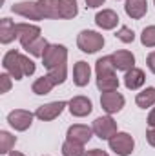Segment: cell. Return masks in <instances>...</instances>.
I'll return each mask as SVG.
<instances>
[{"mask_svg":"<svg viewBox=\"0 0 155 156\" xmlns=\"http://www.w3.org/2000/svg\"><path fill=\"white\" fill-rule=\"evenodd\" d=\"M89 78H91L89 64L84 62V60H78L77 64L73 66V83L77 87H86L89 83Z\"/></svg>","mask_w":155,"mask_h":156,"instance_id":"obj_15","label":"cell"},{"mask_svg":"<svg viewBox=\"0 0 155 156\" xmlns=\"http://www.w3.org/2000/svg\"><path fill=\"white\" fill-rule=\"evenodd\" d=\"M66 62H68V49H66V45H62V44H49L46 53H44V56H42L44 67L47 71H51V69L66 66Z\"/></svg>","mask_w":155,"mask_h":156,"instance_id":"obj_1","label":"cell"},{"mask_svg":"<svg viewBox=\"0 0 155 156\" xmlns=\"http://www.w3.org/2000/svg\"><path fill=\"white\" fill-rule=\"evenodd\" d=\"M78 13V4L77 0H59V15L64 20L75 18Z\"/></svg>","mask_w":155,"mask_h":156,"instance_id":"obj_21","label":"cell"},{"mask_svg":"<svg viewBox=\"0 0 155 156\" xmlns=\"http://www.w3.org/2000/svg\"><path fill=\"white\" fill-rule=\"evenodd\" d=\"M84 145L77 144V142H71V140H66L62 144V156H84Z\"/></svg>","mask_w":155,"mask_h":156,"instance_id":"obj_27","label":"cell"},{"mask_svg":"<svg viewBox=\"0 0 155 156\" xmlns=\"http://www.w3.org/2000/svg\"><path fill=\"white\" fill-rule=\"evenodd\" d=\"M22 69H24V75H26V76H31V75L37 71V64H35L29 56L22 55Z\"/></svg>","mask_w":155,"mask_h":156,"instance_id":"obj_31","label":"cell"},{"mask_svg":"<svg viewBox=\"0 0 155 156\" xmlns=\"http://www.w3.org/2000/svg\"><path fill=\"white\" fill-rule=\"evenodd\" d=\"M97 87L102 93H106V91H117L119 89V78H117V75L97 78Z\"/></svg>","mask_w":155,"mask_h":156,"instance_id":"obj_26","label":"cell"},{"mask_svg":"<svg viewBox=\"0 0 155 156\" xmlns=\"http://www.w3.org/2000/svg\"><path fill=\"white\" fill-rule=\"evenodd\" d=\"M39 9L44 18H60L59 15V0H37Z\"/></svg>","mask_w":155,"mask_h":156,"instance_id":"obj_22","label":"cell"},{"mask_svg":"<svg viewBox=\"0 0 155 156\" xmlns=\"http://www.w3.org/2000/svg\"><path fill=\"white\" fill-rule=\"evenodd\" d=\"M77 45L82 53H88V55H93L97 51H100L104 47V37L97 31H91V29H84L80 31L77 37Z\"/></svg>","mask_w":155,"mask_h":156,"instance_id":"obj_2","label":"cell"},{"mask_svg":"<svg viewBox=\"0 0 155 156\" xmlns=\"http://www.w3.org/2000/svg\"><path fill=\"white\" fill-rule=\"evenodd\" d=\"M47 76L55 82V85L64 83V82H66V78H68V66H62V67H57V69L47 71Z\"/></svg>","mask_w":155,"mask_h":156,"instance_id":"obj_28","label":"cell"},{"mask_svg":"<svg viewBox=\"0 0 155 156\" xmlns=\"http://www.w3.org/2000/svg\"><path fill=\"white\" fill-rule=\"evenodd\" d=\"M33 118L35 115L31 111H26V109H15L7 115V123L15 129V131H28L33 123Z\"/></svg>","mask_w":155,"mask_h":156,"instance_id":"obj_7","label":"cell"},{"mask_svg":"<svg viewBox=\"0 0 155 156\" xmlns=\"http://www.w3.org/2000/svg\"><path fill=\"white\" fill-rule=\"evenodd\" d=\"M135 104H137V107H141V109L153 107L155 105V87H146V89H142L141 93H137Z\"/></svg>","mask_w":155,"mask_h":156,"instance_id":"obj_20","label":"cell"},{"mask_svg":"<svg viewBox=\"0 0 155 156\" xmlns=\"http://www.w3.org/2000/svg\"><path fill=\"white\" fill-rule=\"evenodd\" d=\"M2 67L6 69V73H9L15 80H22L26 76L24 69H22V53H18L17 49H11L4 55L2 58Z\"/></svg>","mask_w":155,"mask_h":156,"instance_id":"obj_4","label":"cell"},{"mask_svg":"<svg viewBox=\"0 0 155 156\" xmlns=\"http://www.w3.org/2000/svg\"><path fill=\"white\" fill-rule=\"evenodd\" d=\"M84 156H110V154L106 151H102V149H89V151H86Z\"/></svg>","mask_w":155,"mask_h":156,"instance_id":"obj_36","label":"cell"},{"mask_svg":"<svg viewBox=\"0 0 155 156\" xmlns=\"http://www.w3.org/2000/svg\"><path fill=\"white\" fill-rule=\"evenodd\" d=\"M95 73H97V78L115 75V64H113L112 55L110 56H102V58H99L95 62Z\"/></svg>","mask_w":155,"mask_h":156,"instance_id":"obj_19","label":"cell"},{"mask_svg":"<svg viewBox=\"0 0 155 156\" xmlns=\"http://www.w3.org/2000/svg\"><path fill=\"white\" fill-rule=\"evenodd\" d=\"M17 144V136L7 131H0V154H9Z\"/></svg>","mask_w":155,"mask_h":156,"instance_id":"obj_25","label":"cell"},{"mask_svg":"<svg viewBox=\"0 0 155 156\" xmlns=\"http://www.w3.org/2000/svg\"><path fill=\"white\" fill-rule=\"evenodd\" d=\"M68 109H70L71 116L84 118L93 111V104H91V100L86 98V96H73V98L68 102Z\"/></svg>","mask_w":155,"mask_h":156,"instance_id":"obj_10","label":"cell"},{"mask_svg":"<svg viewBox=\"0 0 155 156\" xmlns=\"http://www.w3.org/2000/svg\"><path fill=\"white\" fill-rule=\"evenodd\" d=\"M66 107H68V102H62V100H59V102H49V104L40 105L39 109L35 111V116L39 118V120H42V122H51V120H55V118L60 116Z\"/></svg>","mask_w":155,"mask_h":156,"instance_id":"obj_8","label":"cell"},{"mask_svg":"<svg viewBox=\"0 0 155 156\" xmlns=\"http://www.w3.org/2000/svg\"><path fill=\"white\" fill-rule=\"evenodd\" d=\"M108 144H110V149H112L117 156H130L133 153V149H135V140H133V136L128 134V133H122V131H119L115 136H112V138L108 140Z\"/></svg>","mask_w":155,"mask_h":156,"instance_id":"obj_3","label":"cell"},{"mask_svg":"<svg viewBox=\"0 0 155 156\" xmlns=\"http://www.w3.org/2000/svg\"><path fill=\"white\" fill-rule=\"evenodd\" d=\"M93 136V129L84 125V123H75V125H70L68 127V133H66V140H71V142H77V144H88Z\"/></svg>","mask_w":155,"mask_h":156,"instance_id":"obj_11","label":"cell"},{"mask_svg":"<svg viewBox=\"0 0 155 156\" xmlns=\"http://www.w3.org/2000/svg\"><path fill=\"white\" fill-rule=\"evenodd\" d=\"M146 140H148V144L155 147V127H150L148 131H146Z\"/></svg>","mask_w":155,"mask_h":156,"instance_id":"obj_34","label":"cell"},{"mask_svg":"<svg viewBox=\"0 0 155 156\" xmlns=\"http://www.w3.org/2000/svg\"><path fill=\"white\" fill-rule=\"evenodd\" d=\"M144 82H146V75H144V71L139 69V67H133V69L126 71V75H124V85H126V89H130V91L141 89V87L144 85Z\"/></svg>","mask_w":155,"mask_h":156,"instance_id":"obj_16","label":"cell"},{"mask_svg":"<svg viewBox=\"0 0 155 156\" xmlns=\"http://www.w3.org/2000/svg\"><path fill=\"white\" fill-rule=\"evenodd\" d=\"M124 11L130 18L139 20L148 13V0H126L124 2Z\"/></svg>","mask_w":155,"mask_h":156,"instance_id":"obj_17","label":"cell"},{"mask_svg":"<svg viewBox=\"0 0 155 156\" xmlns=\"http://www.w3.org/2000/svg\"><path fill=\"white\" fill-rule=\"evenodd\" d=\"M95 24L104 29V31H110V29H115L119 26V15H117L113 9H102L95 15Z\"/></svg>","mask_w":155,"mask_h":156,"instance_id":"obj_14","label":"cell"},{"mask_svg":"<svg viewBox=\"0 0 155 156\" xmlns=\"http://www.w3.org/2000/svg\"><path fill=\"white\" fill-rule=\"evenodd\" d=\"M47 45H49V42L46 38H37V40H33L31 44H28V45H24V49L29 53V55H33V56H44V53H46V49H47Z\"/></svg>","mask_w":155,"mask_h":156,"instance_id":"obj_24","label":"cell"},{"mask_svg":"<svg viewBox=\"0 0 155 156\" xmlns=\"http://www.w3.org/2000/svg\"><path fill=\"white\" fill-rule=\"evenodd\" d=\"M86 2V7H89V9H97V7H100L106 0H84Z\"/></svg>","mask_w":155,"mask_h":156,"instance_id":"obj_35","label":"cell"},{"mask_svg":"<svg viewBox=\"0 0 155 156\" xmlns=\"http://www.w3.org/2000/svg\"><path fill=\"white\" fill-rule=\"evenodd\" d=\"M53 87H55V82L47 76V75H44V76L37 78V80L33 82V85H31V91H33L35 94L42 96V94H49Z\"/></svg>","mask_w":155,"mask_h":156,"instance_id":"obj_23","label":"cell"},{"mask_svg":"<svg viewBox=\"0 0 155 156\" xmlns=\"http://www.w3.org/2000/svg\"><path fill=\"white\" fill-rule=\"evenodd\" d=\"M11 80H13V76H11L9 73H2V75H0V83H2L0 93H2V94H4V93H7V91L11 89V83H13Z\"/></svg>","mask_w":155,"mask_h":156,"instance_id":"obj_32","label":"cell"},{"mask_svg":"<svg viewBox=\"0 0 155 156\" xmlns=\"http://www.w3.org/2000/svg\"><path fill=\"white\" fill-rule=\"evenodd\" d=\"M115 37L120 40V42H124V44H131V42L135 40V33H133L130 27L120 26V27H119V31L115 33Z\"/></svg>","mask_w":155,"mask_h":156,"instance_id":"obj_30","label":"cell"},{"mask_svg":"<svg viewBox=\"0 0 155 156\" xmlns=\"http://www.w3.org/2000/svg\"><path fill=\"white\" fill-rule=\"evenodd\" d=\"M91 129H93V134L99 136L100 140H110L112 136H115L117 133H119L117 131V122L112 118V115L95 118Z\"/></svg>","mask_w":155,"mask_h":156,"instance_id":"obj_5","label":"cell"},{"mask_svg":"<svg viewBox=\"0 0 155 156\" xmlns=\"http://www.w3.org/2000/svg\"><path fill=\"white\" fill-rule=\"evenodd\" d=\"M153 5H155V0H153Z\"/></svg>","mask_w":155,"mask_h":156,"instance_id":"obj_39","label":"cell"},{"mask_svg":"<svg viewBox=\"0 0 155 156\" xmlns=\"http://www.w3.org/2000/svg\"><path fill=\"white\" fill-rule=\"evenodd\" d=\"M40 33L42 31H40V27L37 24H17V35H18L22 47L31 44L33 40L40 38Z\"/></svg>","mask_w":155,"mask_h":156,"instance_id":"obj_13","label":"cell"},{"mask_svg":"<svg viewBox=\"0 0 155 156\" xmlns=\"http://www.w3.org/2000/svg\"><path fill=\"white\" fill-rule=\"evenodd\" d=\"M7 156H26V154H22V153H18V151H11Z\"/></svg>","mask_w":155,"mask_h":156,"instance_id":"obj_38","label":"cell"},{"mask_svg":"<svg viewBox=\"0 0 155 156\" xmlns=\"http://www.w3.org/2000/svg\"><path fill=\"white\" fill-rule=\"evenodd\" d=\"M141 44L144 47H155V26H148L141 33Z\"/></svg>","mask_w":155,"mask_h":156,"instance_id":"obj_29","label":"cell"},{"mask_svg":"<svg viewBox=\"0 0 155 156\" xmlns=\"http://www.w3.org/2000/svg\"><path fill=\"white\" fill-rule=\"evenodd\" d=\"M126 100L119 91H106L100 94V107L106 115H117L122 111Z\"/></svg>","mask_w":155,"mask_h":156,"instance_id":"obj_6","label":"cell"},{"mask_svg":"<svg viewBox=\"0 0 155 156\" xmlns=\"http://www.w3.org/2000/svg\"><path fill=\"white\" fill-rule=\"evenodd\" d=\"M113 58V64H115V69L117 71H130L135 67V55L131 51H126V49H119L112 55Z\"/></svg>","mask_w":155,"mask_h":156,"instance_id":"obj_12","label":"cell"},{"mask_svg":"<svg viewBox=\"0 0 155 156\" xmlns=\"http://www.w3.org/2000/svg\"><path fill=\"white\" fill-rule=\"evenodd\" d=\"M146 66H148V69L155 75V51H152V53L148 55V58H146Z\"/></svg>","mask_w":155,"mask_h":156,"instance_id":"obj_33","label":"cell"},{"mask_svg":"<svg viewBox=\"0 0 155 156\" xmlns=\"http://www.w3.org/2000/svg\"><path fill=\"white\" fill-rule=\"evenodd\" d=\"M11 11H13L15 15H20V16H24V18H28V20H35V22H39V20L44 18L42 13H40V9H39V4H37V2H31V0L13 4Z\"/></svg>","mask_w":155,"mask_h":156,"instance_id":"obj_9","label":"cell"},{"mask_svg":"<svg viewBox=\"0 0 155 156\" xmlns=\"http://www.w3.org/2000/svg\"><path fill=\"white\" fill-rule=\"evenodd\" d=\"M15 38H18L17 24L11 18H2L0 20V42L2 44H11Z\"/></svg>","mask_w":155,"mask_h":156,"instance_id":"obj_18","label":"cell"},{"mask_svg":"<svg viewBox=\"0 0 155 156\" xmlns=\"http://www.w3.org/2000/svg\"><path fill=\"white\" fill-rule=\"evenodd\" d=\"M146 123L150 125V127H155V107L150 111V115H148V120H146Z\"/></svg>","mask_w":155,"mask_h":156,"instance_id":"obj_37","label":"cell"}]
</instances>
